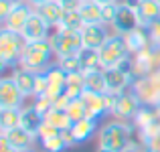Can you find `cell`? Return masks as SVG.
I'll return each instance as SVG.
<instances>
[{
	"label": "cell",
	"instance_id": "obj_8",
	"mask_svg": "<svg viewBox=\"0 0 160 152\" xmlns=\"http://www.w3.org/2000/svg\"><path fill=\"white\" fill-rule=\"evenodd\" d=\"M24 95L16 87L12 77H2L0 79V109L6 108H22Z\"/></svg>",
	"mask_w": 160,
	"mask_h": 152
},
{
	"label": "cell",
	"instance_id": "obj_13",
	"mask_svg": "<svg viewBox=\"0 0 160 152\" xmlns=\"http://www.w3.org/2000/svg\"><path fill=\"white\" fill-rule=\"evenodd\" d=\"M35 12V8L31 6L28 2H22V4H14V8H12V12L8 14L6 23L2 24L4 28H8V31H14V33H20L24 28V24H27L28 16Z\"/></svg>",
	"mask_w": 160,
	"mask_h": 152
},
{
	"label": "cell",
	"instance_id": "obj_5",
	"mask_svg": "<svg viewBox=\"0 0 160 152\" xmlns=\"http://www.w3.org/2000/svg\"><path fill=\"white\" fill-rule=\"evenodd\" d=\"M51 57L53 55L43 53V51L35 49L32 45L24 43V49H22L20 59H18V67H24V69L35 71V73H45L51 67Z\"/></svg>",
	"mask_w": 160,
	"mask_h": 152
},
{
	"label": "cell",
	"instance_id": "obj_15",
	"mask_svg": "<svg viewBox=\"0 0 160 152\" xmlns=\"http://www.w3.org/2000/svg\"><path fill=\"white\" fill-rule=\"evenodd\" d=\"M134 6H136L140 27H150L152 23L160 20V4L156 0H136Z\"/></svg>",
	"mask_w": 160,
	"mask_h": 152
},
{
	"label": "cell",
	"instance_id": "obj_31",
	"mask_svg": "<svg viewBox=\"0 0 160 152\" xmlns=\"http://www.w3.org/2000/svg\"><path fill=\"white\" fill-rule=\"evenodd\" d=\"M41 144H43L45 152H63L69 146V142L65 140V136H63V132H61V134H57V136L49 138V140H43Z\"/></svg>",
	"mask_w": 160,
	"mask_h": 152
},
{
	"label": "cell",
	"instance_id": "obj_7",
	"mask_svg": "<svg viewBox=\"0 0 160 152\" xmlns=\"http://www.w3.org/2000/svg\"><path fill=\"white\" fill-rule=\"evenodd\" d=\"M116 28L118 35H128L132 33L134 28L140 27V20H138V14H136V6L130 2H118V12H116V20L112 24Z\"/></svg>",
	"mask_w": 160,
	"mask_h": 152
},
{
	"label": "cell",
	"instance_id": "obj_38",
	"mask_svg": "<svg viewBox=\"0 0 160 152\" xmlns=\"http://www.w3.org/2000/svg\"><path fill=\"white\" fill-rule=\"evenodd\" d=\"M28 4H31L32 8H37V6H41V4H47V2H51V0H27Z\"/></svg>",
	"mask_w": 160,
	"mask_h": 152
},
{
	"label": "cell",
	"instance_id": "obj_21",
	"mask_svg": "<svg viewBox=\"0 0 160 152\" xmlns=\"http://www.w3.org/2000/svg\"><path fill=\"white\" fill-rule=\"evenodd\" d=\"M45 122L55 126L59 132H69L71 126H73V120L69 118V114H67L65 109H57V108H51L45 114Z\"/></svg>",
	"mask_w": 160,
	"mask_h": 152
},
{
	"label": "cell",
	"instance_id": "obj_2",
	"mask_svg": "<svg viewBox=\"0 0 160 152\" xmlns=\"http://www.w3.org/2000/svg\"><path fill=\"white\" fill-rule=\"evenodd\" d=\"M99 146H106L116 152H124L130 146V132L124 124L112 122L99 130Z\"/></svg>",
	"mask_w": 160,
	"mask_h": 152
},
{
	"label": "cell",
	"instance_id": "obj_30",
	"mask_svg": "<svg viewBox=\"0 0 160 152\" xmlns=\"http://www.w3.org/2000/svg\"><path fill=\"white\" fill-rule=\"evenodd\" d=\"M57 65L61 67L65 73H79L81 69V63H79L77 55H67V57H57Z\"/></svg>",
	"mask_w": 160,
	"mask_h": 152
},
{
	"label": "cell",
	"instance_id": "obj_35",
	"mask_svg": "<svg viewBox=\"0 0 160 152\" xmlns=\"http://www.w3.org/2000/svg\"><path fill=\"white\" fill-rule=\"evenodd\" d=\"M12 8H14V4H12L10 0H0V24L6 23V18L12 12Z\"/></svg>",
	"mask_w": 160,
	"mask_h": 152
},
{
	"label": "cell",
	"instance_id": "obj_18",
	"mask_svg": "<svg viewBox=\"0 0 160 152\" xmlns=\"http://www.w3.org/2000/svg\"><path fill=\"white\" fill-rule=\"evenodd\" d=\"M2 136L6 138L8 144H10L16 152L32 148V142H35V138H37V136H32L28 130H24L22 126H18V128H14V130H8V132H4Z\"/></svg>",
	"mask_w": 160,
	"mask_h": 152
},
{
	"label": "cell",
	"instance_id": "obj_3",
	"mask_svg": "<svg viewBox=\"0 0 160 152\" xmlns=\"http://www.w3.org/2000/svg\"><path fill=\"white\" fill-rule=\"evenodd\" d=\"M53 49L57 57H67V55H77L85 45H83L81 31H67V28H57L53 37Z\"/></svg>",
	"mask_w": 160,
	"mask_h": 152
},
{
	"label": "cell",
	"instance_id": "obj_1",
	"mask_svg": "<svg viewBox=\"0 0 160 152\" xmlns=\"http://www.w3.org/2000/svg\"><path fill=\"white\" fill-rule=\"evenodd\" d=\"M130 49L126 43L124 35H109L108 41L99 47V63H102V69H112V67H120L126 61Z\"/></svg>",
	"mask_w": 160,
	"mask_h": 152
},
{
	"label": "cell",
	"instance_id": "obj_44",
	"mask_svg": "<svg viewBox=\"0 0 160 152\" xmlns=\"http://www.w3.org/2000/svg\"><path fill=\"white\" fill-rule=\"evenodd\" d=\"M18 152H35L32 148H27V150H18Z\"/></svg>",
	"mask_w": 160,
	"mask_h": 152
},
{
	"label": "cell",
	"instance_id": "obj_22",
	"mask_svg": "<svg viewBox=\"0 0 160 152\" xmlns=\"http://www.w3.org/2000/svg\"><path fill=\"white\" fill-rule=\"evenodd\" d=\"M45 124V116L39 112V109H35L31 105V108H22V128L28 130V132L32 134V136H37L39 134V128Z\"/></svg>",
	"mask_w": 160,
	"mask_h": 152
},
{
	"label": "cell",
	"instance_id": "obj_28",
	"mask_svg": "<svg viewBox=\"0 0 160 152\" xmlns=\"http://www.w3.org/2000/svg\"><path fill=\"white\" fill-rule=\"evenodd\" d=\"M126 43H128L130 51H140V49H144L146 45H148V39H146V33L138 27V28H134L132 33L126 35Z\"/></svg>",
	"mask_w": 160,
	"mask_h": 152
},
{
	"label": "cell",
	"instance_id": "obj_17",
	"mask_svg": "<svg viewBox=\"0 0 160 152\" xmlns=\"http://www.w3.org/2000/svg\"><path fill=\"white\" fill-rule=\"evenodd\" d=\"M12 79H14L16 87L20 89V94L24 98H35V87H37V73L35 71H28L24 67H18L12 73Z\"/></svg>",
	"mask_w": 160,
	"mask_h": 152
},
{
	"label": "cell",
	"instance_id": "obj_29",
	"mask_svg": "<svg viewBox=\"0 0 160 152\" xmlns=\"http://www.w3.org/2000/svg\"><path fill=\"white\" fill-rule=\"evenodd\" d=\"M67 114H69V118L73 122H79V120H85L87 118V112H85V104H83L81 98L77 99H69V104H67Z\"/></svg>",
	"mask_w": 160,
	"mask_h": 152
},
{
	"label": "cell",
	"instance_id": "obj_45",
	"mask_svg": "<svg viewBox=\"0 0 160 152\" xmlns=\"http://www.w3.org/2000/svg\"><path fill=\"white\" fill-rule=\"evenodd\" d=\"M2 134H4V130H2V126H0V136H2Z\"/></svg>",
	"mask_w": 160,
	"mask_h": 152
},
{
	"label": "cell",
	"instance_id": "obj_25",
	"mask_svg": "<svg viewBox=\"0 0 160 152\" xmlns=\"http://www.w3.org/2000/svg\"><path fill=\"white\" fill-rule=\"evenodd\" d=\"M77 57H79V63H81L83 73H85V71L102 69V63H99V51H98V49L83 47V49L77 53Z\"/></svg>",
	"mask_w": 160,
	"mask_h": 152
},
{
	"label": "cell",
	"instance_id": "obj_20",
	"mask_svg": "<svg viewBox=\"0 0 160 152\" xmlns=\"http://www.w3.org/2000/svg\"><path fill=\"white\" fill-rule=\"evenodd\" d=\"M85 91V73H67V81H65V95L69 99H77L83 95Z\"/></svg>",
	"mask_w": 160,
	"mask_h": 152
},
{
	"label": "cell",
	"instance_id": "obj_32",
	"mask_svg": "<svg viewBox=\"0 0 160 152\" xmlns=\"http://www.w3.org/2000/svg\"><path fill=\"white\" fill-rule=\"evenodd\" d=\"M116 12H118V2L116 4H106V6H102V23L108 24V27H112L113 20H116Z\"/></svg>",
	"mask_w": 160,
	"mask_h": 152
},
{
	"label": "cell",
	"instance_id": "obj_4",
	"mask_svg": "<svg viewBox=\"0 0 160 152\" xmlns=\"http://www.w3.org/2000/svg\"><path fill=\"white\" fill-rule=\"evenodd\" d=\"M24 49V41L20 33L8 31V28H0V59L8 63V65H16L20 59V53Z\"/></svg>",
	"mask_w": 160,
	"mask_h": 152
},
{
	"label": "cell",
	"instance_id": "obj_14",
	"mask_svg": "<svg viewBox=\"0 0 160 152\" xmlns=\"http://www.w3.org/2000/svg\"><path fill=\"white\" fill-rule=\"evenodd\" d=\"M106 73V85L108 94H124V89L130 85V73L124 71V67H112V69H103Z\"/></svg>",
	"mask_w": 160,
	"mask_h": 152
},
{
	"label": "cell",
	"instance_id": "obj_48",
	"mask_svg": "<svg viewBox=\"0 0 160 152\" xmlns=\"http://www.w3.org/2000/svg\"><path fill=\"white\" fill-rule=\"evenodd\" d=\"M83 2H85V0H83Z\"/></svg>",
	"mask_w": 160,
	"mask_h": 152
},
{
	"label": "cell",
	"instance_id": "obj_43",
	"mask_svg": "<svg viewBox=\"0 0 160 152\" xmlns=\"http://www.w3.org/2000/svg\"><path fill=\"white\" fill-rule=\"evenodd\" d=\"M12 4H22V2H27V0H10Z\"/></svg>",
	"mask_w": 160,
	"mask_h": 152
},
{
	"label": "cell",
	"instance_id": "obj_24",
	"mask_svg": "<svg viewBox=\"0 0 160 152\" xmlns=\"http://www.w3.org/2000/svg\"><path fill=\"white\" fill-rule=\"evenodd\" d=\"M85 89L95 91V94H108L106 73H103V69L85 71Z\"/></svg>",
	"mask_w": 160,
	"mask_h": 152
},
{
	"label": "cell",
	"instance_id": "obj_41",
	"mask_svg": "<svg viewBox=\"0 0 160 152\" xmlns=\"http://www.w3.org/2000/svg\"><path fill=\"white\" fill-rule=\"evenodd\" d=\"M98 152H116V150H112V148H106V146H99V150Z\"/></svg>",
	"mask_w": 160,
	"mask_h": 152
},
{
	"label": "cell",
	"instance_id": "obj_19",
	"mask_svg": "<svg viewBox=\"0 0 160 152\" xmlns=\"http://www.w3.org/2000/svg\"><path fill=\"white\" fill-rule=\"evenodd\" d=\"M35 12L49 24V27L57 28L59 23H61V18H63V12H65V10L61 8V4H59L57 0H51V2H47V4H41V6H37Z\"/></svg>",
	"mask_w": 160,
	"mask_h": 152
},
{
	"label": "cell",
	"instance_id": "obj_12",
	"mask_svg": "<svg viewBox=\"0 0 160 152\" xmlns=\"http://www.w3.org/2000/svg\"><path fill=\"white\" fill-rule=\"evenodd\" d=\"M81 37H83V45L89 49H98L108 41L109 33H108V24L99 23V24H85L81 28Z\"/></svg>",
	"mask_w": 160,
	"mask_h": 152
},
{
	"label": "cell",
	"instance_id": "obj_11",
	"mask_svg": "<svg viewBox=\"0 0 160 152\" xmlns=\"http://www.w3.org/2000/svg\"><path fill=\"white\" fill-rule=\"evenodd\" d=\"M45 75H47V94L45 95H49L53 101L57 98H61V95H65V81H67L65 71L55 63V65H51L45 71Z\"/></svg>",
	"mask_w": 160,
	"mask_h": 152
},
{
	"label": "cell",
	"instance_id": "obj_23",
	"mask_svg": "<svg viewBox=\"0 0 160 152\" xmlns=\"http://www.w3.org/2000/svg\"><path fill=\"white\" fill-rule=\"evenodd\" d=\"M22 124V108H6L0 109V126L4 132L14 130Z\"/></svg>",
	"mask_w": 160,
	"mask_h": 152
},
{
	"label": "cell",
	"instance_id": "obj_37",
	"mask_svg": "<svg viewBox=\"0 0 160 152\" xmlns=\"http://www.w3.org/2000/svg\"><path fill=\"white\" fill-rule=\"evenodd\" d=\"M0 152H16L10 144H8V140L4 136H0Z\"/></svg>",
	"mask_w": 160,
	"mask_h": 152
},
{
	"label": "cell",
	"instance_id": "obj_27",
	"mask_svg": "<svg viewBox=\"0 0 160 152\" xmlns=\"http://www.w3.org/2000/svg\"><path fill=\"white\" fill-rule=\"evenodd\" d=\"M83 27H85V23H83V18H81V12H79V10H65V12H63V18H61V23H59L57 28L81 31Z\"/></svg>",
	"mask_w": 160,
	"mask_h": 152
},
{
	"label": "cell",
	"instance_id": "obj_42",
	"mask_svg": "<svg viewBox=\"0 0 160 152\" xmlns=\"http://www.w3.org/2000/svg\"><path fill=\"white\" fill-rule=\"evenodd\" d=\"M124 152H140V150H136V148H134V146H128V148H126Z\"/></svg>",
	"mask_w": 160,
	"mask_h": 152
},
{
	"label": "cell",
	"instance_id": "obj_39",
	"mask_svg": "<svg viewBox=\"0 0 160 152\" xmlns=\"http://www.w3.org/2000/svg\"><path fill=\"white\" fill-rule=\"evenodd\" d=\"M8 67H10V65H8V63H6V61H4V59H0V79H2V75H4V71H6V69H8Z\"/></svg>",
	"mask_w": 160,
	"mask_h": 152
},
{
	"label": "cell",
	"instance_id": "obj_46",
	"mask_svg": "<svg viewBox=\"0 0 160 152\" xmlns=\"http://www.w3.org/2000/svg\"><path fill=\"white\" fill-rule=\"evenodd\" d=\"M146 152H156V150H146Z\"/></svg>",
	"mask_w": 160,
	"mask_h": 152
},
{
	"label": "cell",
	"instance_id": "obj_33",
	"mask_svg": "<svg viewBox=\"0 0 160 152\" xmlns=\"http://www.w3.org/2000/svg\"><path fill=\"white\" fill-rule=\"evenodd\" d=\"M32 108L39 109V112L45 116V114H47L49 109L53 108V99L49 98V95H37V98H35V104H32Z\"/></svg>",
	"mask_w": 160,
	"mask_h": 152
},
{
	"label": "cell",
	"instance_id": "obj_16",
	"mask_svg": "<svg viewBox=\"0 0 160 152\" xmlns=\"http://www.w3.org/2000/svg\"><path fill=\"white\" fill-rule=\"evenodd\" d=\"M98 132V122L91 120V118H85V120H79V122H73L69 130V136H71V142L73 144H83L87 142L89 138H93V134Z\"/></svg>",
	"mask_w": 160,
	"mask_h": 152
},
{
	"label": "cell",
	"instance_id": "obj_47",
	"mask_svg": "<svg viewBox=\"0 0 160 152\" xmlns=\"http://www.w3.org/2000/svg\"><path fill=\"white\" fill-rule=\"evenodd\" d=\"M156 2H158V4H160V0H156Z\"/></svg>",
	"mask_w": 160,
	"mask_h": 152
},
{
	"label": "cell",
	"instance_id": "obj_40",
	"mask_svg": "<svg viewBox=\"0 0 160 152\" xmlns=\"http://www.w3.org/2000/svg\"><path fill=\"white\" fill-rule=\"evenodd\" d=\"M93 2H98L99 6H106V4H116L118 0H93Z\"/></svg>",
	"mask_w": 160,
	"mask_h": 152
},
{
	"label": "cell",
	"instance_id": "obj_6",
	"mask_svg": "<svg viewBox=\"0 0 160 152\" xmlns=\"http://www.w3.org/2000/svg\"><path fill=\"white\" fill-rule=\"evenodd\" d=\"M108 112L120 118H132L138 112V98L132 94H106Z\"/></svg>",
	"mask_w": 160,
	"mask_h": 152
},
{
	"label": "cell",
	"instance_id": "obj_36",
	"mask_svg": "<svg viewBox=\"0 0 160 152\" xmlns=\"http://www.w3.org/2000/svg\"><path fill=\"white\" fill-rule=\"evenodd\" d=\"M59 4H61L63 10H79L83 4V0H57Z\"/></svg>",
	"mask_w": 160,
	"mask_h": 152
},
{
	"label": "cell",
	"instance_id": "obj_9",
	"mask_svg": "<svg viewBox=\"0 0 160 152\" xmlns=\"http://www.w3.org/2000/svg\"><path fill=\"white\" fill-rule=\"evenodd\" d=\"M49 24L45 23L43 18H41L37 12H32L31 16H28L27 24H24V28L20 31V37H22L24 43H35V41H43V39H49Z\"/></svg>",
	"mask_w": 160,
	"mask_h": 152
},
{
	"label": "cell",
	"instance_id": "obj_10",
	"mask_svg": "<svg viewBox=\"0 0 160 152\" xmlns=\"http://www.w3.org/2000/svg\"><path fill=\"white\" fill-rule=\"evenodd\" d=\"M83 104H85V112H87V118L99 122L108 112V101H106V94H95V91H89L85 89L81 95Z\"/></svg>",
	"mask_w": 160,
	"mask_h": 152
},
{
	"label": "cell",
	"instance_id": "obj_34",
	"mask_svg": "<svg viewBox=\"0 0 160 152\" xmlns=\"http://www.w3.org/2000/svg\"><path fill=\"white\" fill-rule=\"evenodd\" d=\"M57 134H61L59 132L57 128H55V126H51V124H47V122H45L43 126H41L39 128V134H37V140H49V138H53V136H57Z\"/></svg>",
	"mask_w": 160,
	"mask_h": 152
},
{
	"label": "cell",
	"instance_id": "obj_26",
	"mask_svg": "<svg viewBox=\"0 0 160 152\" xmlns=\"http://www.w3.org/2000/svg\"><path fill=\"white\" fill-rule=\"evenodd\" d=\"M79 12H81V18L85 24H99L102 23V6L98 2H93V0H85L81 4V8H79Z\"/></svg>",
	"mask_w": 160,
	"mask_h": 152
}]
</instances>
